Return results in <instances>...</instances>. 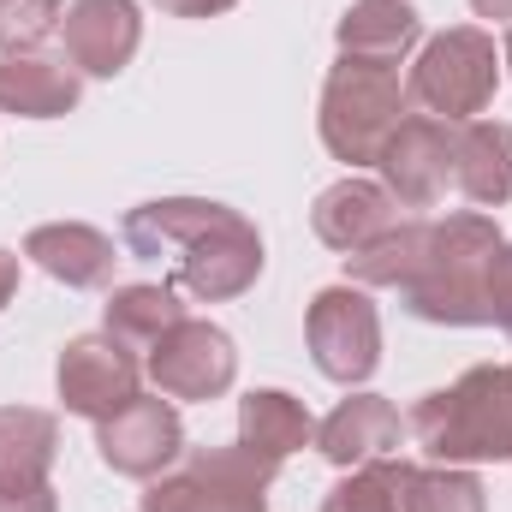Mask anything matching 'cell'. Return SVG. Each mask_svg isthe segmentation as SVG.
I'll return each instance as SVG.
<instances>
[{
    "instance_id": "6da1fadb",
    "label": "cell",
    "mask_w": 512,
    "mask_h": 512,
    "mask_svg": "<svg viewBox=\"0 0 512 512\" xmlns=\"http://www.w3.org/2000/svg\"><path fill=\"white\" fill-rule=\"evenodd\" d=\"M126 251L143 262L173 256V280L203 304L245 298L262 274V233L239 209L209 203V197H161V203L131 209Z\"/></svg>"
},
{
    "instance_id": "7a4b0ae2",
    "label": "cell",
    "mask_w": 512,
    "mask_h": 512,
    "mask_svg": "<svg viewBox=\"0 0 512 512\" xmlns=\"http://www.w3.org/2000/svg\"><path fill=\"white\" fill-rule=\"evenodd\" d=\"M495 251H501V227L489 215L429 221L417 268L399 286V304L417 322H435V328H483L489 322L483 280H489V256Z\"/></svg>"
},
{
    "instance_id": "3957f363",
    "label": "cell",
    "mask_w": 512,
    "mask_h": 512,
    "mask_svg": "<svg viewBox=\"0 0 512 512\" xmlns=\"http://www.w3.org/2000/svg\"><path fill=\"white\" fill-rule=\"evenodd\" d=\"M417 447L435 465H507L512 459V364H477L453 387L417 399Z\"/></svg>"
},
{
    "instance_id": "277c9868",
    "label": "cell",
    "mask_w": 512,
    "mask_h": 512,
    "mask_svg": "<svg viewBox=\"0 0 512 512\" xmlns=\"http://www.w3.org/2000/svg\"><path fill=\"white\" fill-rule=\"evenodd\" d=\"M405 102H411V90H405L399 66L340 54V66L322 84V114H316L328 155L346 167H376L387 137L405 126Z\"/></svg>"
},
{
    "instance_id": "5b68a950",
    "label": "cell",
    "mask_w": 512,
    "mask_h": 512,
    "mask_svg": "<svg viewBox=\"0 0 512 512\" xmlns=\"http://www.w3.org/2000/svg\"><path fill=\"white\" fill-rule=\"evenodd\" d=\"M495 84H501V54H495V36L477 30V24L429 36L423 54H417V66H411V78H405L411 102L429 108L447 126L477 120L495 102Z\"/></svg>"
},
{
    "instance_id": "8992f818",
    "label": "cell",
    "mask_w": 512,
    "mask_h": 512,
    "mask_svg": "<svg viewBox=\"0 0 512 512\" xmlns=\"http://www.w3.org/2000/svg\"><path fill=\"white\" fill-rule=\"evenodd\" d=\"M274 465L233 447H197L185 471L155 477L137 512H268Z\"/></svg>"
},
{
    "instance_id": "52a82bcc",
    "label": "cell",
    "mask_w": 512,
    "mask_h": 512,
    "mask_svg": "<svg viewBox=\"0 0 512 512\" xmlns=\"http://www.w3.org/2000/svg\"><path fill=\"white\" fill-rule=\"evenodd\" d=\"M304 340H310V358L328 382L358 387L376 376L382 364V316L370 304L364 286H322L310 298V316H304Z\"/></svg>"
},
{
    "instance_id": "ba28073f",
    "label": "cell",
    "mask_w": 512,
    "mask_h": 512,
    "mask_svg": "<svg viewBox=\"0 0 512 512\" xmlns=\"http://www.w3.org/2000/svg\"><path fill=\"white\" fill-rule=\"evenodd\" d=\"M382 185L399 197V209H435L459 179V126L435 114H405V126L382 149Z\"/></svg>"
},
{
    "instance_id": "9c48e42d",
    "label": "cell",
    "mask_w": 512,
    "mask_h": 512,
    "mask_svg": "<svg viewBox=\"0 0 512 512\" xmlns=\"http://www.w3.org/2000/svg\"><path fill=\"white\" fill-rule=\"evenodd\" d=\"M149 382L167 399H221L239 382V352L233 334L215 322H173L155 346H149Z\"/></svg>"
},
{
    "instance_id": "30bf717a",
    "label": "cell",
    "mask_w": 512,
    "mask_h": 512,
    "mask_svg": "<svg viewBox=\"0 0 512 512\" xmlns=\"http://www.w3.org/2000/svg\"><path fill=\"white\" fill-rule=\"evenodd\" d=\"M96 453L114 477H137V483L167 477V465H179V453H185V423H179L173 399L167 393H155V399L137 393L126 411L96 423Z\"/></svg>"
},
{
    "instance_id": "8fae6325",
    "label": "cell",
    "mask_w": 512,
    "mask_h": 512,
    "mask_svg": "<svg viewBox=\"0 0 512 512\" xmlns=\"http://www.w3.org/2000/svg\"><path fill=\"white\" fill-rule=\"evenodd\" d=\"M54 382H60V405H66L72 417L108 423L114 411H126L131 399H137L143 364H137V352L120 346L114 334H84V340H72V346L60 352Z\"/></svg>"
},
{
    "instance_id": "7c38bea8",
    "label": "cell",
    "mask_w": 512,
    "mask_h": 512,
    "mask_svg": "<svg viewBox=\"0 0 512 512\" xmlns=\"http://www.w3.org/2000/svg\"><path fill=\"white\" fill-rule=\"evenodd\" d=\"M60 30H66V60L78 66V78H120L143 42L137 0H72Z\"/></svg>"
},
{
    "instance_id": "4fadbf2b",
    "label": "cell",
    "mask_w": 512,
    "mask_h": 512,
    "mask_svg": "<svg viewBox=\"0 0 512 512\" xmlns=\"http://www.w3.org/2000/svg\"><path fill=\"white\" fill-rule=\"evenodd\" d=\"M405 215H399V197L376 185V179H340V185H328L322 197H316V209H310V227H316V239L328 245V251L352 256L364 251V245H376L382 233H393Z\"/></svg>"
},
{
    "instance_id": "5bb4252c",
    "label": "cell",
    "mask_w": 512,
    "mask_h": 512,
    "mask_svg": "<svg viewBox=\"0 0 512 512\" xmlns=\"http://www.w3.org/2000/svg\"><path fill=\"white\" fill-rule=\"evenodd\" d=\"M399 441H405V423H399V411L387 405L382 393H352V399H340V405L316 423V447H322V459L340 465V471L393 459Z\"/></svg>"
},
{
    "instance_id": "9a60e30c",
    "label": "cell",
    "mask_w": 512,
    "mask_h": 512,
    "mask_svg": "<svg viewBox=\"0 0 512 512\" xmlns=\"http://www.w3.org/2000/svg\"><path fill=\"white\" fill-rule=\"evenodd\" d=\"M24 256L42 268V274H54L60 286H72V292H96V286H108L114 280V239L108 233H96V227H84V221H48V227H30L24 233Z\"/></svg>"
},
{
    "instance_id": "2e32d148",
    "label": "cell",
    "mask_w": 512,
    "mask_h": 512,
    "mask_svg": "<svg viewBox=\"0 0 512 512\" xmlns=\"http://www.w3.org/2000/svg\"><path fill=\"white\" fill-rule=\"evenodd\" d=\"M84 96L72 60L54 54H0V114L12 120H60Z\"/></svg>"
},
{
    "instance_id": "e0dca14e",
    "label": "cell",
    "mask_w": 512,
    "mask_h": 512,
    "mask_svg": "<svg viewBox=\"0 0 512 512\" xmlns=\"http://www.w3.org/2000/svg\"><path fill=\"white\" fill-rule=\"evenodd\" d=\"M316 441V417L292 399V393H280V387H256L239 399V447L262 459V465H286L298 447H310Z\"/></svg>"
},
{
    "instance_id": "ac0fdd59",
    "label": "cell",
    "mask_w": 512,
    "mask_h": 512,
    "mask_svg": "<svg viewBox=\"0 0 512 512\" xmlns=\"http://www.w3.org/2000/svg\"><path fill=\"white\" fill-rule=\"evenodd\" d=\"M334 36H340V54L399 66L423 42V18H417L411 0H358V6H346V18H340Z\"/></svg>"
},
{
    "instance_id": "d6986e66",
    "label": "cell",
    "mask_w": 512,
    "mask_h": 512,
    "mask_svg": "<svg viewBox=\"0 0 512 512\" xmlns=\"http://www.w3.org/2000/svg\"><path fill=\"white\" fill-rule=\"evenodd\" d=\"M477 209L512 203V126L507 120H465L459 126V179Z\"/></svg>"
},
{
    "instance_id": "ffe728a7",
    "label": "cell",
    "mask_w": 512,
    "mask_h": 512,
    "mask_svg": "<svg viewBox=\"0 0 512 512\" xmlns=\"http://www.w3.org/2000/svg\"><path fill=\"white\" fill-rule=\"evenodd\" d=\"M60 453V423L36 405H0V477H48Z\"/></svg>"
},
{
    "instance_id": "44dd1931",
    "label": "cell",
    "mask_w": 512,
    "mask_h": 512,
    "mask_svg": "<svg viewBox=\"0 0 512 512\" xmlns=\"http://www.w3.org/2000/svg\"><path fill=\"white\" fill-rule=\"evenodd\" d=\"M173 322H185V304H179V292L161 280V286H120L114 298H108V334L120 340V346H155Z\"/></svg>"
},
{
    "instance_id": "7402d4cb",
    "label": "cell",
    "mask_w": 512,
    "mask_h": 512,
    "mask_svg": "<svg viewBox=\"0 0 512 512\" xmlns=\"http://www.w3.org/2000/svg\"><path fill=\"white\" fill-rule=\"evenodd\" d=\"M399 507L405 512H489L483 483L465 465H411L399 471Z\"/></svg>"
},
{
    "instance_id": "603a6c76",
    "label": "cell",
    "mask_w": 512,
    "mask_h": 512,
    "mask_svg": "<svg viewBox=\"0 0 512 512\" xmlns=\"http://www.w3.org/2000/svg\"><path fill=\"white\" fill-rule=\"evenodd\" d=\"M423 233H429V221H399L393 233H382L376 245H364V251L346 256V274H352V286H405V274L417 268V251H423Z\"/></svg>"
},
{
    "instance_id": "cb8c5ba5",
    "label": "cell",
    "mask_w": 512,
    "mask_h": 512,
    "mask_svg": "<svg viewBox=\"0 0 512 512\" xmlns=\"http://www.w3.org/2000/svg\"><path fill=\"white\" fill-rule=\"evenodd\" d=\"M399 471H405V459L358 465L340 489H328L322 512H405V507H399Z\"/></svg>"
},
{
    "instance_id": "d4e9b609",
    "label": "cell",
    "mask_w": 512,
    "mask_h": 512,
    "mask_svg": "<svg viewBox=\"0 0 512 512\" xmlns=\"http://www.w3.org/2000/svg\"><path fill=\"white\" fill-rule=\"evenodd\" d=\"M60 18V0H0V54H36Z\"/></svg>"
},
{
    "instance_id": "484cf974",
    "label": "cell",
    "mask_w": 512,
    "mask_h": 512,
    "mask_svg": "<svg viewBox=\"0 0 512 512\" xmlns=\"http://www.w3.org/2000/svg\"><path fill=\"white\" fill-rule=\"evenodd\" d=\"M483 304H489V322L512 340V239H501V251L489 256V280H483Z\"/></svg>"
},
{
    "instance_id": "4316f807",
    "label": "cell",
    "mask_w": 512,
    "mask_h": 512,
    "mask_svg": "<svg viewBox=\"0 0 512 512\" xmlns=\"http://www.w3.org/2000/svg\"><path fill=\"white\" fill-rule=\"evenodd\" d=\"M0 512H60L48 477H0Z\"/></svg>"
},
{
    "instance_id": "83f0119b",
    "label": "cell",
    "mask_w": 512,
    "mask_h": 512,
    "mask_svg": "<svg viewBox=\"0 0 512 512\" xmlns=\"http://www.w3.org/2000/svg\"><path fill=\"white\" fill-rule=\"evenodd\" d=\"M167 18H215V12H227V6H239V0H155Z\"/></svg>"
},
{
    "instance_id": "f1b7e54d",
    "label": "cell",
    "mask_w": 512,
    "mask_h": 512,
    "mask_svg": "<svg viewBox=\"0 0 512 512\" xmlns=\"http://www.w3.org/2000/svg\"><path fill=\"white\" fill-rule=\"evenodd\" d=\"M12 292H18V256L0 251V310L12 304Z\"/></svg>"
},
{
    "instance_id": "f546056e",
    "label": "cell",
    "mask_w": 512,
    "mask_h": 512,
    "mask_svg": "<svg viewBox=\"0 0 512 512\" xmlns=\"http://www.w3.org/2000/svg\"><path fill=\"white\" fill-rule=\"evenodd\" d=\"M477 18H495V24H512V0H471Z\"/></svg>"
},
{
    "instance_id": "4dcf8cb0",
    "label": "cell",
    "mask_w": 512,
    "mask_h": 512,
    "mask_svg": "<svg viewBox=\"0 0 512 512\" xmlns=\"http://www.w3.org/2000/svg\"><path fill=\"white\" fill-rule=\"evenodd\" d=\"M501 60H507V66H512V24H507V54H501Z\"/></svg>"
}]
</instances>
